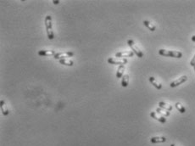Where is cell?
Instances as JSON below:
<instances>
[{"mask_svg":"<svg viewBox=\"0 0 195 146\" xmlns=\"http://www.w3.org/2000/svg\"><path fill=\"white\" fill-rule=\"evenodd\" d=\"M108 63L111 65H118L120 66H124L125 64L127 63V59H115V58H109L108 59Z\"/></svg>","mask_w":195,"mask_h":146,"instance_id":"obj_5","label":"cell"},{"mask_svg":"<svg viewBox=\"0 0 195 146\" xmlns=\"http://www.w3.org/2000/svg\"><path fill=\"white\" fill-rule=\"evenodd\" d=\"M143 25H144L149 30H150L151 32H155V31L156 30V27H155L153 23H151L150 21H143Z\"/></svg>","mask_w":195,"mask_h":146,"instance_id":"obj_13","label":"cell"},{"mask_svg":"<svg viewBox=\"0 0 195 146\" xmlns=\"http://www.w3.org/2000/svg\"><path fill=\"white\" fill-rule=\"evenodd\" d=\"M159 107L161 108V109L166 110H168V111L172 110V106H171L170 105H169V104H167V103H165V102H163V101H161V102L159 103Z\"/></svg>","mask_w":195,"mask_h":146,"instance_id":"obj_16","label":"cell"},{"mask_svg":"<svg viewBox=\"0 0 195 146\" xmlns=\"http://www.w3.org/2000/svg\"><path fill=\"white\" fill-rule=\"evenodd\" d=\"M53 3H54V4H58V3H60V1H55V0H54V1H53Z\"/></svg>","mask_w":195,"mask_h":146,"instance_id":"obj_21","label":"cell"},{"mask_svg":"<svg viewBox=\"0 0 195 146\" xmlns=\"http://www.w3.org/2000/svg\"><path fill=\"white\" fill-rule=\"evenodd\" d=\"M170 146H177V145H174V144H171Z\"/></svg>","mask_w":195,"mask_h":146,"instance_id":"obj_23","label":"cell"},{"mask_svg":"<svg viewBox=\"0 0 195 146\" xmlns=\"http://www.w3.org/2000/svg\"><path fill=\"white\" fill-rule=\"evenodd\" d=\"M127 44H128V46L131 48V51H132L138 58H143V53L139 49V48L137 46V44L134 42L133 40H131V39L127 40Z\"/></svg>","mask_w":195,"mask_h":146,"instance_id":"obj_3","label":"cell"},{"mask_svg":"<svg viewBox=\"0 0 195 146\" xmlns=\"http://www.w3.org/2000/svg\"><path fill=\"white\" fill-rule=\"evenodd\" d=\"M60 63L64 65V66H72L74 65V62L73 60H70V59H62V60H60Z\"/></svg>","mask_w":195,"mask_h":146,"instance_id":"obj_17","label":"cell"},{"mask_svg":"<svg viewBox=\"0 0 195 146\" xmlns=\"http://www.w3.org/2000/svg\"><path fill=\"white\" fill-rule=\"evenodd\" d=\"M187 80H188V76H182L179 77L178 79H176V80L171 82L170 84V88H176V87H177V86H179V85L184 83L185 82H187Z\"/></svg>","mask_w":195,"mask_h":146,"instance_id":"obj_6","label":"cell"},{"mask_svg":"<svg viewBox=\"0 0 195 146\" xmlns=\"http://www.w3.org/2000/svg\"><path fill=\"white\" fill-rule=\"evenodd\" d=\"M191 39H192V41H193V42H195V35L194 36H192V37H191Z\"/></svg>","mask_w":195,"mask_h":146,"instance_id":"obj_22","label":"cell"},{"mask_svg":"<svg viewBox=\"0 0 195 146\" xmlns=\"http://www.w3.org/2000/svg\"><path fill=\"white\" fill-rule=\"evenodd\" d=\"M45 27H46V33L47 36L49 40H53L54 38V33L53 31V26H52V17L50 15H47L45 17Z\"/></svg>","mask_w":195,"mask_h":146,"instance_id":"obj_1","label":"cell"},{"mask_svg":"<svg viewBox=\"0 0 195 146\" xmlns=\"http://www.w3.org/2000/svg\"><path fill=\"white\" fill-rule=\"evenodd\" d=\"M175 106H176V108L177 109V110H178L180 113L183 114V113H185V112H186V108H185V107L183 106V105H182L181 103H179V102L176 103Z\"/></svg>","mask_w":195,"mask_h":146,"instance_id":"obj_19","label":"cell"},{"mask_svg":"<svg viewBox=\"0 0 195 146\" xmlns=\"http://www.w3.org/2000/svg\"><path fill=\"white\" fill-rule=\"evenodd\" d=\"M190 66H195V54L194 55V57H193V59L191 60V61H190Z\"/></svg>","mask_w":195,"mask_h":146,"instance_id":"obj_20","label":"cell"},{"mask_svg":"<svg viewBox=\"0 0 195 146\" xmlns=\"http://www.w3.org/2000/svg\"><path fill=\"white\" fill-rule=\"evenodd\" d=\"M149 80L150 83H151L155 88H157V89H159V90L162 88V84H161L154 76H150V77L149 78Z\"/></svg>","mask_w":195,"mask_h":146,"instance_id":"obj_10","label":"cell"},{"mask_svg":"<svg viewBox=\"0 0 195 146\" xmlns=\"http://www.w3.org/2000/svg\"><path fill=\"white\" fill-rule=\"evenodd\" d=\"M150 116H151L152 118H154V119L159 121L161 122V123H165V122H166L165 117H164V116L161 115H158V113H156V111H152V112L150 113Z\"/></svg>","mask_w":195,"mask_h":146,"instance_id":"obj_8","label":"cell"},{"mask_svg":"<svg viewBox=\"0 0 195 146\" xmlns=\"http://www.w3.org/2000/svg\"><path fill=\"white\" fill-rule=\"evenodd\" d=\"M133 55L134 53L132 51H122L115 54V57H118L119 59H127L129 57H133Z\"/></svg>","mask_w":195,"mask_h":146,"instance_id":"obj_7","label":"cell"},{"mask_svg":"<svg viewBox=\"0 0 195 146\" xmlns=\"http://www.w3.org/2000/svg\"><path fill=\"white\" fill-rule=\"evenodd\" d=\"M124 72H125V66H120L117 69L116 72V77L117 78H122V76H124Z\"/></svg>","mask_w":195,"mask_h":146,"instance_id":"obj_18","label":"cell"},{"mask_svg":"<svg viewBox=\"0 0 195 146\" xmlns=\"http://www.w3.org/2000/svg\"><path fill=\"white\" fill-rule=\"evenodd\" d=\"M129 84V76L127 74L124 75L121 78V87L127 88Z\"/></svg>","mask_w":195,"mask_h":146,"instance_id":"obj_14","label":"cell"},{"mask_svg":"<svg viewBox=\"0 0 195 146\" xmlns=\"http://www.w3.org/2000/svg\"><path fill=\"white\" fill-rule=\"evenodd\" d=\"M0 106H1V111L3 113V115H9V110H8V107L6 106V104H5V101L4 100H1L0 101Z\"/></svg>","mask_w":195,"mask_h":146,"instance_id":"obj_12","label":"cell"},{"mask_svg":"<svg viewBox=\"0 0 195 146\" xmlns=\"http://www.w3.org/2000/svg\"><path fill=\"white\" fill-rule=\"evenodd\" d=\"M166 139L164 137H152L150 139V142L152 144H159V143H164Z\"/></svg>","mask_w":195,"mask_h":146,"instance_id":"obj_11","label":"cell"},{"mask_svg":"<svg viewBox=\"0 0 195 146\" xmlns=\"http://www.w3.org/2000/svg\"><path fill=\"white\" fill-rule=\"evenodd\" d=\"M155 111H156V113H158L159 115H162V116H164V117H165V116H169V115H170V111H168V110H166L161 109V108H160V107H158Z\"/></svg>","mask_w":195,"mask_h":146,"instance_id":"obj_15","label":"cell"},{"mask_svg":"<svg viewBox=\"0 0 195 146\" xmlns=\"http://www.w3.org/2000/svg\"><path fill=\"white\" fill-rule=\"evenodd\" d=\"M74 55L73 52L70 51H66V52H60V53H56L55 55L54 56V59L57 60H62V59H69V57H72Z\"/></svg>","mask_w":195,"mask_h":146,"instance_id":"obj_4","label":"cell"},{"mask_svg":"<svg viewBox=\"0 0 195 146\" xmlns=\"http://www.w3.org/2000/svg\"><path fill=\"white\" fill-rule=\"evenodd\" d=\"M194 72H195V66H194Z\"/></svg>","mask_w":195,"mask_h":146,"instance_id":"obj_24","label":"cell"},{"mask_svg":"<svg viewBox=\"0 0 195 146\" xmlns=\"http://www.w3.org/2000/svg\"><path fill=\"white\" fill-rule=\"evenodd\" d=\"M38 55L40 56H54L55 55V50H39L38 51Z\"/></svg>","mask_w":195,"mask_h":146,"instance_id":"obj_9","label":"cell"},{"mask_svg":"<svg viewBox=\"0 0 195 146\" xmlns=\"http://www.w3.org/2000/svg\"><path fill=\"white\" fill-rule=\"evenodd\" d=\"M159 54L161 56H165V57H172V58H182V53L180 51H173V50H167V49H160L159 50Z\"/></svg>","mask_w":195,"mask_h":146,"instance_id":"obj_2","label":"cell"}]
</instances>
